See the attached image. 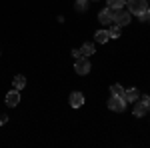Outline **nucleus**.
<instances>
[{"mask_svg":"<svg viewBox=\"0 0 150 148\" xmlns=\"http://www.w3.org/2000/svg\"><path fill=\"white\" fill-rule=\"evenodd\" d=\"M146 8H148L146 0H128V10H130V14L140 16V14L146 12Z\"/></svg>","mask_w":150,"mask_h":148,"instance_id":"obj_1","label":"nucleus"},{"mask_svg":"<svg viewBox=\"0 0 150 148\" xmlns=\"http://www.w3.org/2000/svg\"><path fill=\"white\" fill-rule=\"evenodd\" d=\"M114 24H118L120 28H122V26H128V24H130V10L118 8L116 14H114Z\"/></svg>","mask_w":150,"mask_h":148,"instance_id":"obj_2","label":"nucleus"},{"mask_svg":"<svg viewBox=\"0 0 150 148\" xmlns=\"http://www.w3.org/2000/svg\"><path fill=\"white\" fill-rule=\"evenodd\" d=\"M108 108L114 110V112H124V110H126V100L120 98V96H112V98L108 100Z\"/></svg>","mask_w":150,"mask_h":148,"instance_id":"obj_3","label":"nucleus"},{"mask_svg":"<svg viewBox=\"0 0 150 148\" xmlns=\"http://www.w3.org/2000/svg\"><path fill=\"white\" fill-rule=\"evenodd\" d=\"M114 14H116V10L108 6V8H104V10L98 12V20H100L102 24H112L114 22Z\"/></svg>","mask_w":150,"mask_h":148,"instance_id":"obj_4","label":"nucleus"},{"mask_svg":"<svg viewBox=\"0 0 150 148\" xmlns=\"http://www.w3.org/2000/svg\"><path fill=\"white\" fill-rule=\"evenodd\" d=\"M76 72L80 74V76H84V74H88L90 72V62H88V58L86 56H80V58H76Z\"/></svg>","mask_w":150,"mask_h":148,"instance_id":"obj_5","label":"nucleus"},{"mask_svg":"<svg viewBox=\"0 0 150 148\" xmlns=\"http://www.w3.org/2000/svg\"><path fill=\"white\" fill-rule=\"evenodd\" d=\"M82 104H84V94L82 92H72L70 94V106L72 108H80Z\"/></svg>","mask_w":150,"mask_h":148,"instance_id":"obj_6","label":"nucleus"},{"mask_svg":"<svg viewBox=\"0 0 150 148\" xmlns=\"http://www.w3.org/2000/svg\"><path fill=\"white\" fill-rule=\"evenodd\" d=\"M18 102H20V94H18L16 88H14V90H10L8 94H6V104H8V106H16Z\"/></svg>","mask_w":150,"mask_h":148,"instance_id":"obj_7","label":"nucleus"},{"mask_svg":"<svg viewBox=\"0 0 150 148\" xmlns=\"http://www.w3.org/2000/svg\"><path fill=\"white\" fill-rule=\"evenodd\" d=\"M138 98H140V92L136 90V88H130V90L124 92V100H126V102H136Z\"/></svg>","mask_w":150,"mask_h":148,"instance_id":"obj_8","label":"nucleus"},{"mask_svg":"<svg viewBox=\"0 0 150 148\" xmlns=\"http://www.w3.org/2000/svg\"><path fill=\"white\" fill-rule=\"evenodd\" d=\"M94 38H96V42H98V44H104V42H108V40H110V32H108V30H98Z\"/></svg>","mask_w":150,"mask_h":148,"instance_id":"obj_9","label":"nucleus"},{"mask_svg":"<svg viewBox=\"0 0 150 148\" xmlns=\"http://www.w3.org/2000/svg\"><path fill=\"white\" fill-rule=\"evenodd\" d=\"M12 86H14L16 90H22L24 86H26V78H24L22 74H18V76H14V80H12Z\"/></svg>","mask_w":150,"mask_h":148,"instance_id":"obj_10","label":"nucleus"},{"mask_svg":"<svg viewBox=\"0 0 150 148\" xmlns=\"http://www.w3.org/2000/svg\"><path fill=\"white\" fill-rule=\"evenodd\" d=\"M80 54L82 56H90V54H94V44L92 42H86V44H82V48H80Z\"/></svg>","mask_w":150,"mask_h":148,"instance_id":"obj_11","label":"nucleus"},{"mask_svg":"<svg viewBox=\"0 0 150 148\" xmlns=\"http://www.w3.org/2000/svg\"><path fill=\"white\" fill-rule=\"evenodd\" d=\"M132 112H134V116H144L148 110H146V106H144L142 102H136V104H134V110H132Z\"/></svg>","mask_w":150,"mask_h":148,"instance_id":"obj_12","label":"nucleus"},{"mask_svg":"<svg viewBox=\"0 0 150 148\" xmlns=\"http://www.w3.org/2000/svg\"><path fill=\"white\" fill-rule=\"evenodd\" d=\"M110 92H112V96H120V98H124V88L120 86V84H114V86H110Z\"/></svg>","mask_w":150,"mask_h":148,"instance_id":"obj_13","label":"nucleus"},{"mask_svg":"<svg viewBox=\"0 0 150 148\" xmlns=\"http://www.w3.org/2000/svg\"><path fill=\"white\" fill-rule=\"evenodd\" d=\"M124 2H126V0H108V6H110V8H114V10H118V8H122V6H124Z\"/></svg>","mask_w":150,"mask_h":148,"instance_id":"obj_14","label":"nucleus"},{"mask_svg":"<svg viewBox=\"0 0 150 148\" xmlns=\"http://www.w3.org/2000/svg\"><path fill=\"white\" fill-rule=\"evenodd\" d=\"M88 8V0H76V10L78 12H86Z\"/></svg>","mask_w":150,"mask_h":148,"instance_id":"obj_15","label":"nucleus"},{"mask_svg":"<svg viewBox=\"0 0 150 148\" xmlns=\"http://www.w3.org/2000/svg\"><path fill=\"white\" fill-rule=\"evenodd\" d=\"M108 32H110V38H118V36H120V26H118V24H114Z\"/></svg>","mask_w":150,"mask_h":148,"instance_id":"obj_16","label":"nucleus"},{"mask_svg":"<svg viewBox=\"0 0 150 148\" xmlns=\"http://www.w3.org/2000/svg\"><path fill=\"white\" fill-rule=\"evenodd\" d=\"M140 20H142V22H150V8H146L144 14H140Z\"/></svg>","mask_w":150,"mask_h":148,"instance_id":"obj_17","label":"nucleus"},{"mask_svg":"<svg viewBox=\"0 0 150 148\" xmlns=\"http://www.w3.org/2000/svg\"><path fill=\"white\" fill-rule=\"evenodd\" d=\"M6 122H8V116H6V114H2V116H0V126L6 124Z\"/></svg>","mask_w":150,"mask_h":148,"instance_id":"obj_18","label":"nucleus"},{"mask_svg":"<svg viewBox=\"0 0 150 148\" xmlns=\"http://www.w3.org/2000/svg\"><path fill=\"white\" fill-rule=\"evenodd\" d=\"M72 56H74V58H80V56H82L80 50H76V48H74V50H72Z\"/></svg>","mask_w":150,"mask_h":148,"instance_id":"obj_19","label":"nucleus"},{"mask_svg":"<svg viewBox=\"0 0 150 148\" xmlns=\"http://www.w3.org/2000/svg\"><path fill=\"white\" fill-rule=\"evenodd\" d=\"M92 2H98V0H92Z\"/></svg>","mask_w":150,"mask_h":148,"instance_id":"obj_20","label":"nucleus"}]
</instances>
